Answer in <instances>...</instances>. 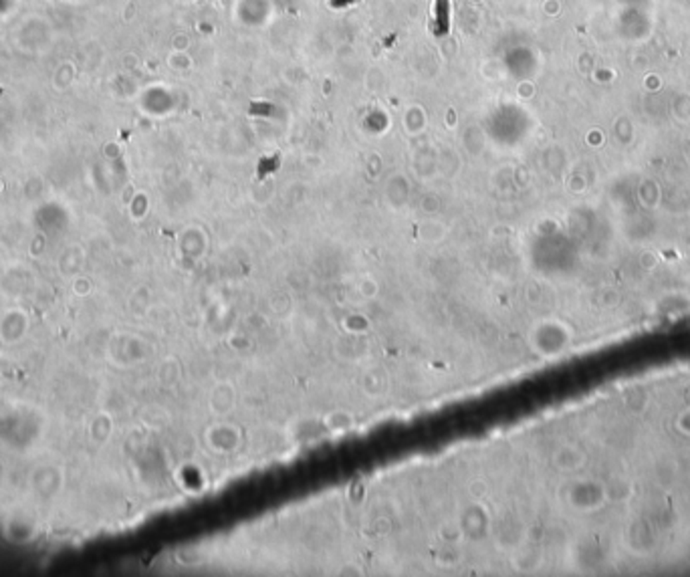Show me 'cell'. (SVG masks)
Wrapping results in <instances>:
<instances>
[{
    "label": "cell",
    "instance_id": "1",
    "mask_svg": "<svg viewBox=\"0 0 690 577\" xmlns=\"http://www.w3.org/2000/svg\"><path fill=\"white\" fill-rule=\"evenodd\" d=\"M436 34L448 32V18H451V0H436Z\"/></svg>",
    "mask_w": 690,
    "mask_h": 577
}]
</instances>
